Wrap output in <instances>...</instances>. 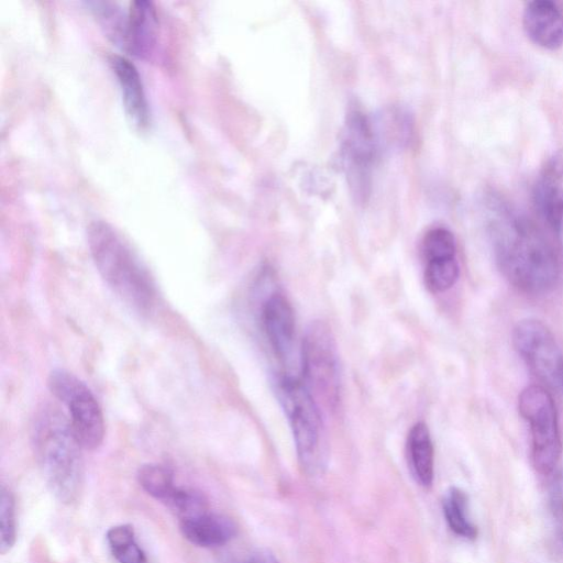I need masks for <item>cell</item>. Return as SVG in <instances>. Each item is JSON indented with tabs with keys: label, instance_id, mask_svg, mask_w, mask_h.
Segmentation results:
<instances>
[{
	"label": "cell",
	"instance_id": "1",
	"mask_svg": "<svg viewBox=\"0 0 563 563\" xmlns=\"http://www.w3.org/2000/svg\"><path fill=\"white\" fill-rule=\"evenodd\" d=\"M487 207L494 253L503 274L525 292L551 290L562 267L555 242L533 219L498 197H490Z\"/></svg>",
	"mask_w": 563,
	"mask_h": 563
},
{
	"label": "cell",
	"instance_id": "10",
	"mask_svg": "<svg viewBox=\"0 0 563 563\" xmlns=\"http://www.w3.org/2000/svg\"><path fill=\"white\" fill-rule=\"evenodd\" d=\"M533 197L547 227L559 233L563 224V150L552 154L540 169Z\"/></svg>",
	"mask_w": 563,
	"mask_h": 563
},
{
	"label": "cell",
	"instance_id": "5",
	"mask_svg": "<svg viewBox=\"0 0 563 563\" xmlns=\"http://www.w3.org/2000/svg\"><path fill=\"white\" fill-rule=\"evenodd\" d=\"M301 374L305 386L320 407L335 409L340 399V365L331 329L312 322L302 339Z\"/></svg>",
	"mask_w": 563,
	"mask_h": 563
},
{
	"label": "cell",
	"instance_id": "15",
	"mask_svg": "<svg viewBox=\"0 0 563 563\" xmlns=\"http://www.w3.org/2000/svg\"><path fill=\"white\" fill-rule=\"evenodd\" d=\"M179 529L188 542L201 548L224 545L236 534V526L229 517L209 510L179 520Z\"/></svg>",
	"mask_w": 563,
	"mask_h": 563
},
{
	"label": "cell",
	"instance_id": "2",
	"mask_svg": "<svg viewBox=\"0 0 563 563\" xmlns=\"http://www.w3.org/2000/svg\"><path fill=\"white\" fill-rule=\"evenodd\" d=\"M32 441L53 494L64 504L76 503L84 486L82 448L69 420L54 406H43L33 418Z\"/></svg>",
	"mask_w": 563,
	"mask_h": 563
},
{
	"label": "cell",
	"instance_id": "14",
	"mask_svg": "<svg viewBox=\"0 0 563 563\" xmlns=\"http://www.w3.org/2000/svg\"><path fill=\"white\" fill-rule=\"evenodd\" d=\"M527 35L538 45L556 49L563 45V12L551 0H533L522 14Z\"/></svg>",
	"mask_w": 563,
	"mask_h": 563
},
{
	"label": "cell",
	"instance_id": "23",
	"mask_svg": "<svg viewBox=\"0 0 563 563\" xmlns=\"http://www.w3.org/2000/svg\"><path fill=\"white\" fill-rule=\"evenodd\" d=\"M548 476L549 507L554 523V536L556 545L563 553V471L555 470Z\"/></svg>",
	"mask_w": 563,
	"mask_h": 563
},
{
	"label": "cell",
	"instance_id": "17",
	"mask_svg": "<svg viewBox=\"0 0 563 563\" xmlns=\"http://www.w3.org/2000/svg\"><path fill=\"white\" fill-rule=\"evenodd\" d=\"M467 506V495L457 487H451L443 499V514L456 536L473 540L477 537V528L468 517Z\"/></svg>",
	"mask_w": 563,
	"mask_h": 563
},
{
	"label": "cell",
	"instance_id": "11",
	"mask_svg": "<svg viewBox=\"0 0 563 563\" xmlns=\"http://www.w3.org/2000/svg\"><path fill=\"white\" fill-rule=\"evenodd\" d=\"M261 322L275 356L282 364L291 360L295 344V316L290 302L279 292L272 294L262 306Z\"/></svg>",
	"mask_w": 563,
	"mask_h": 563
},
{
	"label": "cell",
	"instance_id": "16",
	"mask_svg": "<svg viewBox=\"0 0 563 563\" xmlns=\"http://www.w3.org/2000/svg\"><path fill=\"white\" fill-rule=\"evenodd\" d=\"M407 453L416 481L423 487H430L433 482L434 451L424 422L411 427L407 438Z\"/></svg>",
	"mask_w": 563,
	"mask_h": 563
},
{
	"label": "cell",
	"instance_id": "6",
	"mask_svg": "<svg viewBox=\"0 0 563 563\" xmlns=\"http://www.w3.org/2000/svg\"><path fill=\"white\" fill-rule=\"evenodd\" d=\"M518 409L530 426L533 465L548 476L556 470L562 452L554 400L542 386L530 385L520 393Z\"/></svg>",
	"mask_w": 563,
	"mask_h": 563
},
{
	"label": "cell",
	"instance_id": "19",
	"mask_svg": "<svg viewBox=\"0 0 563 563\" xmlns=\"http://www.w3.org/2000/svg\"><path fill=\"white\" fill-rule=\"evenodd\" d=\"M106 539L118 563H148L145 552L135 539L131 525L111 527L107 531Z\"/></svg>",
	"mask_w": 563,
	"mask_h": 563
},
{
	"label": "cell",
	"instance_id": "13",
	"mask_svg": "<svg viewBox=\"0 0 563 563\" xmlns=\"http://www.w3.org/2000/svg\"><path fill=\"white\" fill-rule=\"evenodd\" d=\"M109 62L119 84L129 122L135 130L144 131L150 124V111L137 68L130 59L121 55H112Z\"/></svg>",
	"mask_w": 563,
	"mask_h": 563
},
{
	"label": "cell",
	"instance_id": "7",
	"mask_svg": "<svg viewBox=\"0 0 563 563\" xmlns=\"http://www.w3.org/2000/svg\"><path fill=\"white\" fill-rule=\"evenodd\" d=\"M47 386L67 406L69 423L80 446L85 450L99 448L106 432L104 419L88 386L65 369H54L47 378Z\"/></svg>",
	"mask_w": 563,
	"mask_h": 563
},
{
	"label": "cell",
	"instance_id": "18",
	"mask_svg": "<svg viewBox=\"0 0 563 563\" xmlns=\"http://www.w3.org/2000/svg\"><path fill=\"white\" fill-rule=\"evenodd\" d=\"M140 486L152 497L166 506L175 496L178 486L175 485L173 472L159 464H144L139 468Z\"/></svg>",
	"mask_w": 563,
	"mask_h": 563
},
{
	"label": "cell",
	"instance_id": "20",
	"mask_svg": "<svg viewBox=\"0 0 563 563\" xmlns=\"http://www.w3.org/2000/svg\"><path fill=\"white\" fill-rule=\"evenodd\" d=\"M460 267L456 257L426 262L423 279L429 291L444 292L457 280Z\"/></svg>",
	"mask_w": 563,
	"mask_h": 563
},
{
	"label": "cell",
	"instance_id": "8",
	"mask_svg": "<svg viewBox=\"0 0 563 563\" xmlns=\"http://www.w3.org/2000/svg\"><path fill=\"white\" fill-rule=\"evenodd\" d=\"M512 343L538 379L563 394V352L550 329L537 319L521 320Z\"/></svg>",
	"mask_w": 563,
	"mask_h": 563
},
{
	"label": "cell",
	"instance_id": "22",
	"mask_svg": "<svg viewBox=\"0 0 563 563\" xmlns=\"http://www.w3.org/2000/svg\"><path fill=\"white\" fill-rule=\"evenodd\" d=\"M16 540V521L14 498L4 486L0 493V552L5 554L14 545Z\"/></svg>",
	"mask_w": 563,
	"mask_h": 563
},
{
	"label": "cell",
	"instance_id": "4",
	"mask_svg": "<svg viewBox=\"0 0 563 563\" xmlns=\"http://www.w3.org/2000/svg\"><path fill=\"white\" fill-rule=\"evenodd\" d=\"M276 391L290 424L302 470L309 474L320 472L327 459L320 407L303 382L291 375L278 377Z\"/></svg>",
	"mask_w": 563,
	"mask_h": 563
},
{
	"label": "cell",
	"instance_id": "12",
	"mask_svg": "<svg viewBox=\"0 0 563 563\" xmlns=\"http://www.w3.org/2000/svg\"><path fill=\"white\" fill-rule=\"evenodd\" d=\"M158 19L153 2L134 0L129 3L120 48L140 58H148L156 46Z\"/></svg>",
	"mask_w": 563,
	"mask_h": 563
},
{
	"label": "cell",
	"instance_id": "9",
	"mask_svg": "<svg viewBox=\"0 0 563 563\" xmlns=\"http://www.w3.org/2000/svg\"><path fill=\"white\" fill-rule=\"evenodd\" d=\"M371 120L360 110L351 111L344 124L341 155L349 185L358 200L369 194L372 167L377 152V137Z\"/></svg>",
	"mask_w": 563,
	"mask_h": 563
},
{
	"label": "cell",
	"instance_id": "3",
	"mask_svg": "<svg viewBox=\"0 0 563 563\" xmlns=\"http://www.w3.org/2000/svg\"><path fill=\"white\" fill-rule=\"evenodd\" d=\"M87 241L97 271L113 292L137 312H151L156 302L155 285L122 235L98 220L89 224Z\"/></svg>",
	"mask_w": 563,
	"mask_h": 563
},
{
	"label": "cell",
	"instance_id": "21",
	"mask_svg": "<svg viewBox=\"0 0 563 563\" xmlns=\"http://www.w3.org/2000/svg\"><path fill=\"white\" fill-rule=\"evenodd\" d=\"M421 253L424 263L433 260L455 257L456 242L453 233L445 228L429 230L421 243Z\"/></svg>",
	"mask_w": 563,
	"mask_h": 563
},
{
	"label": "cell",
	"instance_id": "24",
	"mask_svg": "<svg viewBox=\"0 0 563 563\" xmlns=\"http://www.w3.org/2000/svg\"><path fill=\"white\" fill-rule=\"evenodd\" d=\"M240 563H279L278 560L268 551H256L250 554Z\"/></svg>",
	"mask_w": 563,
	"mask_h": 563
}]
</instances>
